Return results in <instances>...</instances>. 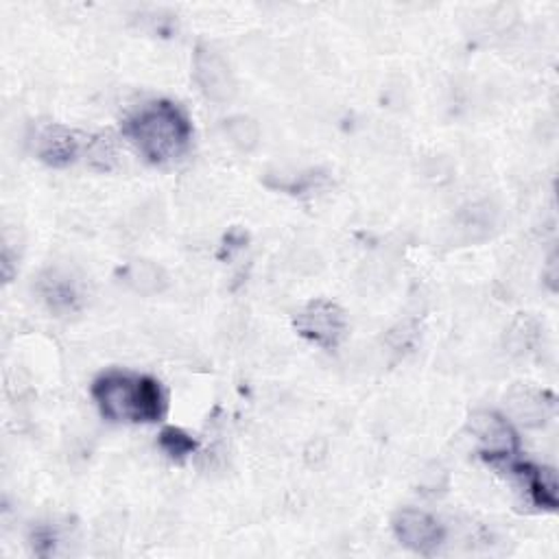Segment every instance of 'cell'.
<instances>
[{
    "instance_id": "obj_10",
    "label": "cell",
    "mask_w": 559,
    "mask_h": 559,
    "mask_svg": "<svg viewBox=\"0 0 559 559\" xmlns=\"http://www.w3.org/2000/svg\"><path fill=\"white\" fill-rule=\"evenodd\" d=\"M159 448L175 461H183L188 454H192L197 450V441L183 432L181 428L175 426H166L159 432Z\"/></svg>"
},
{
    "instance_id": "obj_3",
    "label": "cell",
    "mask_w": 559,
    "mask_h": 559,
    "mask_svg": "<svg viewBox=\"0 0 559 559\" xmlns=\"http://www.w3.org/2000/svg\"><path fill=\"white\" fill-rule=\"evenodd\" d=\"M293 325L301 338L323 349H334L347 332L345 312L330 299H314L306 304L295 314Z\"/></svg>"
},
{
    "instance_id": "obj_4",
    "label": "cell",
    "mask_w": 559,
    "mask_h": 559,
    "mask_svg": "<svg viewBox=\"0 0 559 559\" xmlns=\"http://www.w3.org/2000/svg\"><path fill=\"white\" fill-rule=\"evenodd\" d=\"M393 533L402 546L417 555H430L443 542L445 531L437 518L421 509H400L391 520Z\"/></svg>"
},
{
    "instance_id": "obj_8",
    "label": "cell",
    "mask_w": 559,
    "mask_h": 559,
    "mask_svg": "<svg viewBox=\"0 0 559 559\" xmlns=\"http://www.w3.org/2000/svg\"><path fill=\"white\" fill-rule=\"evenodd\" d=\"M509 469L522 480L526 496L535 507L548 509V511L557 509L559 498H557V480L552 469H546L533 463H522V461L513 463Z\"/></svg>"
},
{
    "instance_id": "obj_1",
    "label": "cell",
    "mask_w": 559,
    "mask_h": 559,
    "mask_svg": "<svg viewBox=\"0 0 559 559\" xmlns=\"http://www.w3.org/2000/svg\"><path fill=\"white\" fill-rule=\"evenodd\" d=\"M122 133L148 164L166 166L190 148L192 122L177 103L157 98L129 114Z\"/></svg>"
},
{
    "instance_id": "obj_7",
    "label": "cell",
    "mask_w": 559,
    "mask_h": 559,
    "mask_svg": "<svg viewBox=\"0 0 559 559\" xmlns=\"http://www.w3.org/2000/svg\"><path fill=\"white\" fill-rule=\"evenodd\" d=\"M35 155L48 166L63 168L79 155V138L63 124H44L35 133Z\"/></svg>"
},
{
    "instance_id": "obj_2",
    "label": "cell",
    "mask_w": 559,
    "mask_h": 559,
    "mask_svg": "<svg viewBox=\"0 0 559 559\" xmlns=\"http://www.w3.org/2000/svg\"><path fill=\"white\" fill-rule=\"evenodd\" d=\"M92 397L100 415L109 421L153 424L164 419L168 408V397L159 380L120 369L100 373L92 382Z\"/></svg>"
},
{
    "instance_id": "obj_5",
    "label": "cell",
    "mask_w": 559,
    "mask_h": 559,
    "mask_svg": "<svg viewBox=\"0 0 559 559\" xmlns=\"http://www.w3.org/2000/svg\"><path fill=\"white\" fill-rule=\"evenodd\" d=\"M469 428H472V435H476V439L480 441V445H483L480 454L487 461H491V463L507 461L515 454L518 435L511 428V424L504 417H500L498 413H491V411L474 413L469 417Z\"/></svg>"
},
{
    "instance_id": "obj_13",
    "label": "cell",
    "mask_w": 559,
    "mask_h": 559,
    "mask_svg": "<svg viewBox=\"0 0 559 559\" xmlns=\"http://www.w3.org/2000/svg\"><path fill=\"white\" fill-rule=\"evenodd\" d=\"M225 129H227L231 142L238 144L240 148H253L258 144V135H260L258 124L251 118H247V116L229 118Z\"/></svg>"
},
{
    "instance_id": "obj_11",
    "label": "cell",
    "mask_w": 559,
    "mask_h": 559,
    "mask_svg": "<svg viewBox=\"0 0 559 559\" xmlns=\"http://www.w3.org/2000/svg\"><path fill=\"white\" fill-rule=\"evenodd\" d=\"M124 277L127 282L140 290V293H153V290H159V282L164 280L159 269L151 262H131L127 269H124Z\"/></svg>"
},
{
    "instance_id": "obj_6",
    "label": "cell",
    "mask_w": 559,
    "mask_h": 559,
    "mask_svg": "<svg viewBox=\"0 0 559 559\" xmlns=\"http://www.w3.org/2000/svg\"><path fill=\"white\" fill-rule=\"evenodd\" d=\"M194 81L201 92L216 103H225L236 92V81L227 61L210 46H199L194 52Z\"/></svg>"
},
{
    "instance_id": "obj_12",
    "label": "cell",
    "mask_w": 559,
    "mask_h": 559,
    "mask_svg": "<svg viewBox=\"0 0 559 559\" xmlns=\"http://www.w3.org/2000/svg\"><path fill=\"white\" fill-rule=\"evenodd\" d=\"M87 162L96 170H109L116 164V140L111 133H100L90 140Z\"/></svg>"
},
{
    "instance_id": "obj_9",
    "label": "cell",
    "mask_w": 559,
    "mask_h": 559,
    "mask_svg": "<svg viewBox=\"0 0 559 559\" xmlns=\"http://www.w3.org/2000/svg\"><path fill=\"white\" fill-rule=\"evenodd\" d=\"M39 290H41V297L48 301V306L55 310H72L79 299V290L74 282L68 275H61L57 271H50L41 277Z\"/></svg>"
}]
</instances>
